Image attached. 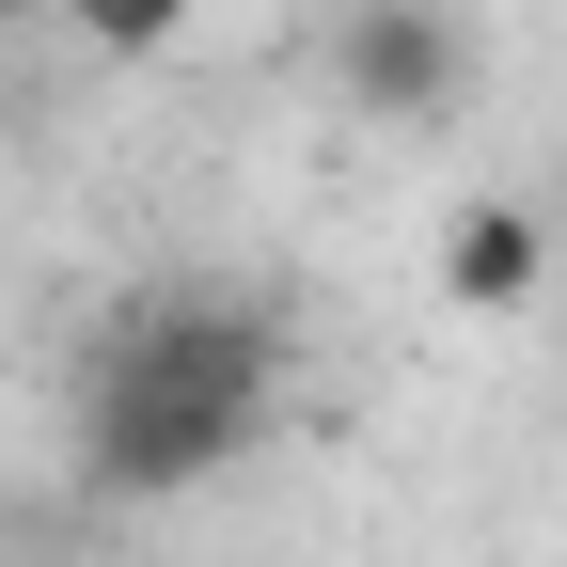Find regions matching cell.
<instances>
[{
	"instance_id": "6da1fadb",
	"label": "cell",
	"mask_w": 567,
	"mask_h": 567,
	"mask_svg": "<svg viewBox=\"0 0 567 567\" xmlns=\"http://www.w3.org/2000/svg\"><path fill=\"white\" fill-rule=\"evenodd\" d=\"M284 347L268 300L237 284H142V300L80 347V488L95 505H174V488L237 473L268 425H284Z\"/></svg>"
},
{
	"instance_id": "7a4b0ae2",
	"label": "cell",
	"mask_w": 567,
	"mask_h": 567,
	"mask_svg": "<svg viewBox=\"0 0 567 567\" xmlns=\"http://www.w3.org/2000/svg\"><path fill=\"white\" fill-rule=\"evenodd\" d=\"M331 80H347V111H379V126H442L473 95V32L442 17V0H347Z\"/></svg>"
},
{
	"instance_id": "3957f363",
	"label": "cell",
	"mask_w": 567,
	"mask_h": 567,
	"mask_svg": "<svg viewBox=\"0 0 567 567\" xmlns=\"http://www.w3.org/2000/svg\"><path fill=\"white\" fill-rule=\"evenodd\" d=\"M551 268H567V252H551V205H536V189H473L457 221H442V300H457V316H536Z\"/></svg>"
},
{
	"instance_id": "277c9868",
	"label": "cell",
	"mask_w": 567,
	"mask_h": 567,
	"mask_svg": "<svg viewBox=\"0 0 567 567\" xmlns=\"http://www.w3.org/2000/svg\"><path fill=\"white\" fill-rule=\"evenodd\" d=\"M63 32L111 48V63H158V48L189 32V0H63Z\"/></svg>"
},
{
	"instance_id": "5b68a950",
	"label": "cell",
	"mask_w": 567,
	"mask_h": 567,
	"mask_svg": "<svg viewBox=\"0 0 567 567\" xmlns=\"http://www.w3.org/2000/svg\"><path fill=\"white\" fill-rule=\"evenodd\" d=\"M551 252H567V205H551ZM551 316H567V268H551Z\"/></svg>"
},
{
	"instance_id": "8992f818",
	"label": "cell",
	"mask_w": 567,
	"mask_h": 567,
	"mask_svg": "<svg viewBox=\"0 0 567 567\" xmlns=\"http://www.w3.org/2000/svg\"><path fill=\"white\" fill-rule=\"evenodd\" d=\"M17 17H63V0H0V32H17Z\"/></svg>"
}]
</instances>
